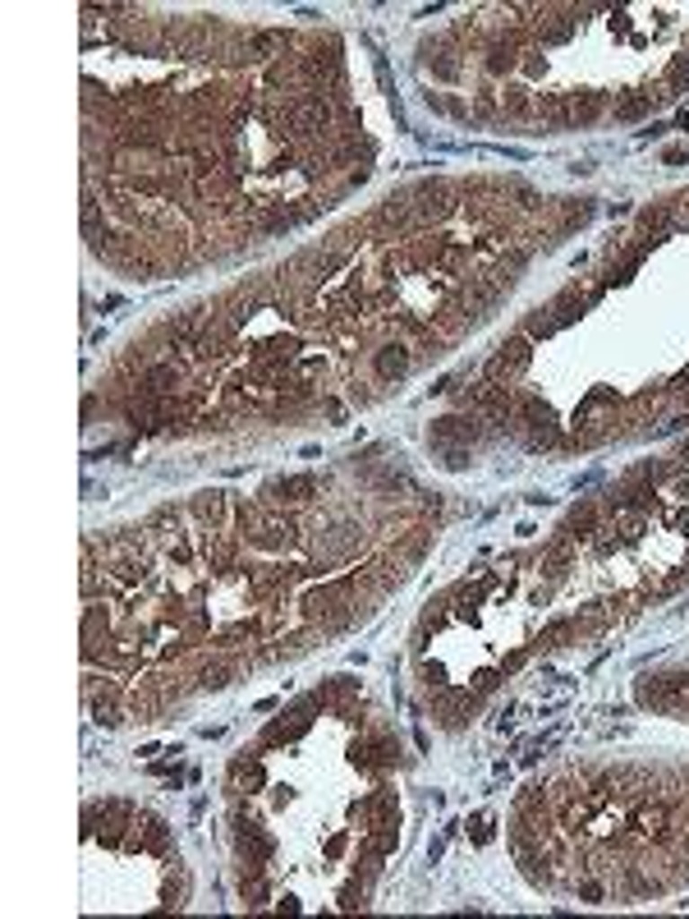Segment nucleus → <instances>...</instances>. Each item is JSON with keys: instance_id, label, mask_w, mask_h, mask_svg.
<instances>
[{"instance_id": "nucleus-1", "label": "nucleus", "mask_w": 689, "mask_h": 919, "mask_svg": "<svg viewBox=\"0 0 689 919\" xmlns=\"http://www.w3.org/2000/svg\"><path fill=\"white\" fill-rule=\"evenodd\" d=\"M373 368H377L382 382H395V377L410 373V354H404V345H386V349L373 358Z\"/></svg>"}]
</instances>
